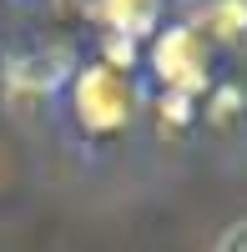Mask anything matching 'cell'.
<instances>
[{"label":"cell","mask_w":247,"mask_h":252,"mask_svg":"<svg viewBox=\"0 0 247 252\" xmlns=\"http://www.w3.org/2000/svg\"><path fill=\"white\" fill-rule=\"evenodd\" d=\"M86 15L106 35H131L147 40L161 20V0H86Z\"/></svg>","instance_id":"cell-3"},{"label":"cell","mask_w":247,"mask_h":252,"mask_svg":"<svg viewBox=\"0 0 247 252\" xmlns=\"http://www.w3.org/2000/svg\"><path fill=\"white\" fill-rule=\"evenodd\" d=\"M212 56H217V46L187 20V26H172L152 40V76L167 91L202 96L212 86Z\"/></svg>","instance_id":"cell-2"},{"label":"cell","mask_w":247,"mask_h":252,"mask_svg":"<svg viewBox=\"0 0 247 252\" xmlns=\"http://www.w3.org/2000/svg\"><path fill=\"white\" fill-rule=\"evenodd\" d=\"M136 81L126 66L111 61H91L86 71H76L71 81V116L86 136H116L136 121Z\"/></svg>","instance_id":"cell-1"},{"label":"cell","mask_w":247,"mask_h":252,"mask_svg":"<svg viewBox=\"0 0 247 252\" xmlns=\"http://www.w3.org/2000/svg\"><path fill=\"white\" fill-rule=\"evenodd\" d=\"M222 247H247V222H242V227H232V232L222 237Z\"/></svg>","instance_id":"cell-8"},{"label":"cell","mask_w":247,"mask_h":252,"mask_svg":"<svg viewBox=\"0 0 247 252\" xmlns=\"http://www.w3.org/2000/svg\"><path fill=\"white\" fill-rule=\"evenodd\" d=\"M207 91H212L207 121H212V126H227V121L242 111V91H237V86H207Z\"/></svg>","instance_id":"cell-7"},{"label":"cell","mask_w":247,"mask_h":252,"mask_svg":"<svg viewBox=\"0 0 247 252\" xmlns=\"http://www.w3.org/2000/svg\"><path fill=\"white\" fill-rule=\"evenodd\" d=\"M192 121H197V96L161 86V96H156V131L161 136H177V131H187Z\"/></svg>","instance_id":"cell-6"},{"label":"cell","mask_w":247,"mask_h":252,"mask_svg":"<svg viewBox=\"0 0 247 252\" xmlns=\"http://www.w3.org/2000/svg\"><path fill=\"white\" fill-rule=\"evenodd\" d=\"M192 26L212 40V46H242L247 40V0H207Z\"/></svg>","instance_id":"cell-5"},{"label":"cell","mask_w":247,"mask_h":252,"mask_svg":"<svg viewBox=\"0 0 247 252\" xmlns=\"http://www.w3.org/2000/svg\"><path fill=\"white\" fill-rule=\"evenodd\" d=\"M61 76H66V66L61 61H46V56H10L5 61V96L15 101H46L56 86H61Z\"/></svg>","instance_id":"cell-4"}]
</instances>
